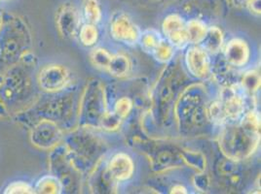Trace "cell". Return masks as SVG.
I'll list each match as a JSON object with an SVG mask.
<instances>
[{"mask_svg": "<svg viewBox=\"0 0 261 194\" xmlns=\"http://www.w3.org/2000/svg\"><path fill=\"white\" fill-rule=\"evenodd\" d=\"M39 58L32 52L0 80V120H12L31 108L41 92L36 83Z\"/></svg>", "mask_w": 261, "mask_h": 194, "instance_id": "6da1fadb", "label": "cell"}, {"mask_svg": "<svg viewBox=\"0 0 261 194\" xmlns=\"http://www.w3.org/2000/svg\"><path fill=\"white\" fill-rule=\"evenodd\" d=\"M41 119L53 120L66 132L75 127L77 111L72 86L57 93H41L31 108L15 117L12 121L29 130L33 123Z\"/></svg>", "mask_w": 261, "mask_h": 194, "instance_id": "7a4b0ae2", "label": "cell"}, {"mask_svg": "<svg viewBox=\"0 0 261 194\" xmlns=\"http://www.w3.org/2000/svg\"><path fill=\"white\" fill-rule=\"evenodd\" d=\"M33 52V34L28 21L18 14L4 11L0 22V80Z\"/></svg>", "mask_w": 261, "mask_h": 194, "instance_id": "3957f363", "label": "cell"}, {"mask_svg": "<svg viewBox=\"0 0 261 194\" xmlns=\"http://www.w3.org/2000/svg\"><path fill=\"white\" fill-rule=\"evenodd\" d=\"M218 137L223 155L234 161L250 158L260 142V117L254 110L246 113L239 121L223 125Z\"/></svg>", "mask_w": 261, "mask_h": 194, "instance_id": "277c9868", "label": "cell"}, {"mask_svg": "<svg viewBox=\"0 0 261 194\" xmlns=\"http://www.w3.org/2000/svg\"><path fill=\"white\" fill-rule=\"evenodd\" d=\"M204 87L191 85L185 88L174 105V119L179 130H200L208 122Z\"/></svg>", "mask_w": 261, "mask_h": 194, "instance_id": "5b68a950", "label": "cell"}, {"mask_svg": "<svg viewBox=\"0 0 261 194\" xmlns=\"http://www.w3.org/2000/svg\"><path fill=\"white\" fill-rule=\"evenodd\" d=\"M107 110L105 87L98 81L90 82L79 99L77 111L78 126L88 130L99 128V121Z\"/></svg>", "mask_w": 261, "mask_h": 194, "instance_id": "8992f818", "label": "cell"}, {"mask_svg": "<svg viewBox=\"0 0 261 194\" xmlns=\"http://www.w3.org/2000/svg\"><path fill=\"white\" fill-rule=\"evenodd\" d=\"M49 171L63 184L64 192H75L80 188L82 174L77 170L64 143L49 151Z\"/></svg>", "mask_w": 261, "mask_h": 194, "instance_id": "52a82bcc", "label": "cell"}, {"mask_svg": "<svg viewBox=\"0 0 261 194\" xmlns=\"http://www.w3.org/2000/svg\"><path fill=\"white\" fill-rule=\"evenodd\" d=\"M36 83L41 93H57L72 86V73L68 66L61 62L39 61Z\"/></svg>", "mask_w": 261, "mask_h": 194, "instance_id": "ba28073f", "label": "cell"}, {"mask_svg": "<svg viewBox=\"0 0 261 194\" xmlns=\"http://www.w3.org/2000/svg\"><path fill=\"white\" fill-rule=\"evenodd\" d=\"M29 139L39 151H50L64 142L65 131L59 123L49 119H41L28 130Z\"/></svg>", "mask_w": 261, "mask_h": 194, "instance_id": "9c48e42d", "label": "cell"}, {"mask_svg": "<svg viewBox=\"0 0 261 194\" xmlns=\"http://www.w3.org/2000/svg\"><path fill=\"white\" fill-rule=\"evenodd\" d=\"M240 83L224 86L219 94V104L223 113L226 124L239 121L246 114V95Z\"/></svg>", "mask_w": 261, "mask_h": 194, "instance_id": "30bf717a", "label": "cell"}, {"mask_svg": "<svg viewBox=\"0 0 261 194\" xmlns=\"http://www.w3.org/2000/svg\"><path fill=\"white\" fill-rule=\"evenodd\" d=\"M109 31L115 41L127 46H135L139 43L142 33L130 16L124 12H117L113 15L110 21Z\"/></svg>", "mask_w": 261, "mask_h": 194, "instance_id": "8fae6325", "label": "cell"}, {"mask_svg": "<svg viewBox=\"0 0 261 194\" xmlns=\"http://www.w3.org/2000/svg\"><path fill=\"white\" fill-rule=\"evenodd\" d=\"M81 16L73 3H64L56 13V26L59 34L67 40L74 39L81 25Z\"/></svg>", "mask_w": 261, "mask_h": 194, "instance_id": "7c38bea8", "label": "cell"}, {"mask_svg": "<svg viewBox=\"0 0 261 194\" xmlns=\"http://www.w3.org/2000/svg\"><path fill=\"white\" fill-rule=\"evenodd\" d=\"M185 62L189 74L197 79H205L212 70L210 54L199 45H191L187 48Z\"/></svg>", "mask_w": 261, "mask_h": 194, "instance_id": "4fadbf2b", "label": "cell"}, {"mask_svg": "<svg viewBox=\"0 0 261 194\" xmlns=\"http://www.w3.org/2000/svg\"><path fill=\"white\" fill-rule=\"evenodd\" d=\"M164 38L175 49L184 50L188 43L185 20L178 14L168 15L162 22Z\"/></svg>", "mask_w": 261, "mask_h": 194, "instance_id": "5bb4252c", "label": "cell"}, {"mask_svg": "<svg viewBox=\"0 0 261 194\" xmlns=\"http://www.w3.org/2000/svg\"><path fill=\"white\" fill-rule=\"evenodd\" d=\"M107 168L111 178L116 183H123L129 181L135 173V162L130 154L124 151L114 153L109 162Z\"/></svg>", "mask_w": 261, "mask_h": 194, "instance_id": "9a60e30c", "label": "cell"}, {"mask_svg": "<svg viewBox=\"0 0 261 194\" xmlns=\"http://www.w3.org/2000/svg\"><path fill=\"white\" fill-rule=\"evenodd\" d=\"M223 59L232 67L246 66L250 59V45L239 37L230 39L223 49Z\"/></svg>", "mask_w": 261, "mask_h": 194, "instance_id": "2e32d148", "label": "cell"}, {"mask_svg": "<svg viewBox=\"0 0 261 194\" xmlns=\"http://www.w3.org/2000/svg\"><path fill=\"white\" fill-rule=\"evenodd\" d=\"M34 194L64 193L63 184L53 174L49 173L39 177L33 183Z\"/></svg>", "mask_w": 261, "mask_h": 194, "instance_id": "e0dca14e", "label": "cell"}, {"mask_svg": "<svg viewBox=\"0 0 261 194\" xmlns=\"http://www.w3.org/2000/svg\"><path fill=\"white\" fill-rule=\"evenodd\" d=\"M224 45V35L217 25L208 26L207 35L203 42L201 43V47L207 51L208 54H216L221 51Z\"/></svg>", "mask_w": 261, "mask_h": 194, "instance_id": "ac0fdd59", "label": "cell"}, {"mask_svg": "<svg viewBox=\"0 0 261 194\" xmlns=\"http://www.w3.org/2000/svg\"><path fill=\"white\" fill-rule=\"evenodd\" d=\"M238 167L239 166L237 165V161L231 160L225 157L224 160L219 161L217 169L219 177L225 180V183H229L230 186H236L240 184L242 179Z\"/></svg>", "mask_w": 261, "mask_h": 194, "instance_id": "d6986e66", "label": "cell"}, {"mask_svg": "<svg viewBox=\"0 0 261 194\" xmlns=\"http://www.w3.org/2000/svg\"><path fill=\"white\" fill-rule=\"evenodd\" d=\"M185 24L189 45H201L207 35V23L200 19H191Z\"/></svg>", "mask_w": 261, "mask_h": 194, "instance_id": "ffe728a7", "label": "cell"}, {"mask_svg": "<svg viewBox=\"0 0 261 194\" xmlns=\"http://www.w3.org/2000/svg\"><path fill=\"white\" fill-rule=\"evenodd\" d=\"M132 63L130 58L125 54H112L108 67V72L116 78H124L130 73Z\"/></svg>", "mask_w": 261, "mask_h": 194, "instance_id": "44dd1931", "label": "cell"}, {"mask_svg": "<svg viewBox=\"0 0 261 194\" xmlns=\"http://www.w3.org/2000/svg\"><path fill=\"white\" fill-rule=\"evenodd\" d=\"M82 17L88 23L98 24L102 19V10L98 0H83Z\"/></svg>", "mask_w": 261, "mask_h": 194, "instance_id": "7402d4cb", "label": "cell"}, {"mask_svg": "<svg viewBox=\"0 0 261 194\" xmlns=\"http://www.w3.org/2000/svg\"><path fill=\"white\" fill-rule=\"evenodd\" d=\"M163 37L156 29H146L141 33L139 43L142 51L146 54H151L158 44L162 41Z\"/></svg>", "mask_w": 261, "mask_h": 194, "instance_id": "603a6c76", "label": "cell"}, {"mask_svg": "<svg viewBox=\"0 0 261 194\" xmlns=\"http://www.w3.org/2000/svg\"><path fill=\"white\" fill-rule=\"evenodd\" d=\"M77 36L80 43L87 48H90L94 47L98 42L99 33L96 24L85 22L80 25Z\"/></svg>", "mask_w": 261, "mask_h": 194, "instance_id": "cb8c5ba5", "label": "cell"}, {"mask_svg": "<svg viewBox=\"0 0 261 194\" xmlns=\"http://www.w3.org/2000/svg\"><path fill=\"white\" fill-rule=\"evenodd\" d=\"M174 54H175V48L163 38L162 41L155 48L151 55L159 63L168 64L173 60Z\"/></svg>", "mask_w": 261, "mask_h": 194, "instance_id": "d4e9b609", "label": "cell"}, {"mask_svg": "<svg viewBox=\"0 0 261 194\" xmlns=\"http://www.w3.org/2000/svg\"><path fill=\"white\" fill-rule=\"evenodd\" d=\"M3 194H34L33 183L29 181L17 179L6 183L1 189Z\"/></svg>", "mask_w": 261, "mask_h": 194, "instance_id": "484cf974", "label": "cell"}, {"mask_svg": "<svg viewBox=\"0 0 261 194\" xmlns=\"http://www.w3.org/2000/svg\"><path fill=\"white\" fill-rule=\"evenodd\" d=\"M240 85L249 94H254L260 86V74L256 70H249L242 76Z\"/></svg>", "mask_w": 261, "mask_h": 194, "instance_id": "4316f807", "label": "cell"}, {"mask_svg": "<svg viewBox=\"0 0 261 194\" xmlns=\"http://www.w3.org/2000/svg\"><path fill=\"white\" fill-rule=\"evenodd\" d=\"M112 54L103 48H95L90 54V60L96 68L107 71Z\"/></svg>", "mask_w": 261, "mask_h": 194, "instance_id": "83f0119b", "label": "cell"}, {"mask_svg": "<svg viewBox=\"0 0 261 194\" xmlns=\"http://www.w3.org/2000/svg\"><path fill=\"white\" fill-rule=\"evenodd\" d=\"M182 160L191 168H194L199 172H204L206 169V158L204 154L191 151H181Z\"/></svg>", "mask_w": 261, "mask_h": 194, "instance_id": "f1b7e54d", "label": "cell"}, {"mask_svg": "<svg viewBox=\"0 0 261 194\" xmlns=\"http://www.w3.org/2000/svg\"><path fill=\"white\" fill-rule=\"evenodd\" d=\"M122 120L123 119H120L113 111H109L108 109L100 119L99 128L106 130V131H109V132L116 131V130H119Z\"/></svg>", "mask_w": 261, "mask_h": 194, "instance_id": "f546056e", "label": "cell"}, {"mask_svg": "<svg viewBox=\"0 0 261 194\" xmlns=\"http://www.w3.org/2000/svg\"><path fill=\"white\" fill-rule=\"evenodd\" d=\"M134 109V101L129 96H122L116 100L113 106V112L120 119H126Z\"/></svg>", "mask_w": 261, "mask_h": 194, "instance_id": "4dcf8cb0", "label": "cell"}, {"mask_svg": "<svg viewBox=\"0 0 261 194\" xmlns=\"http://www.w3.org/2000/svg\"><path fill=\"white\" fill-rule=\"evenodd\" d=\"M194 184L196 188L200 191H206L210 184V180L204 174H196L194 177Z\"/></svg>", "mask_w": 261, "mask_h": 194, "instance_id": "1f68e13d", "label": "cell"}, {"mask_svg": "<svg viewBox=\"0 0 261 194\" xmlns=\"http://www.w3.org/2000/svg\"><path fill=\"white\" fill-rule=\"evenodd\" d=\"M246 6L248 7L250 13L256 16L260 15V0H248Z\"/></svg>", "mask_w": 261, "mask_h": 194, "instance_id": "d6a6232c", "label": "cell"}, {"mask_svg": "<svg viewBox=\"0 0 261 194\" xmlns=\"http://www.w3.org/2000/svg\"><path fill=\"white\" fill-rule=\"evenodd\" d=\"M170 193L186 194L187 193V188H186L185 186H184V185L177 183V184H174V186L171 188Z\"/></svg>", "mask_w": 261, "mask_h": 194, "instance_id": "836d02e7", "label": "cell"}, {"mask_svg": "<svg viewBox=\"0 0 261 194\" xmlns=\"http://www.w3.org/2000/svg\"><path fill=\"white\" fill-rule=\"evenodd\" d=\"M232 1L236 6H241V5H246L248 0H232Z\"/></svg>", "mask_w": 261, "mask_h": 194, "instance_id": "e575fe53", "label": "cell"}, {"mask_svg": "<svg viewBox=\"0 0 261 194\" xmlns=\"http://www.w3.org/2000/svg\"><path fill=\"white\" fill-rule=\"evenodd\" d=\"M2 15H3V10L0 9V22H1V20H2Z\"/></svg>", "mask_w": 261, "mask_h": 194, "instance_id": "d590c367", "label": "cell"}, {"mask_svg": "<svg viewBox=\"0 0 261 194\" xmlns=\"http://www.w3.org/2000/svg\"><path fill=\"white\" fill-rule=\"evenodd\" d=\"M0 1H9V0H0Z\"/></svg>", "mask_w": 261, "mask_h": 194, "instance_id": "8d00e7d4", "label": "cell"}]
</instances>
